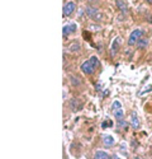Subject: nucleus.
Wrapping results in <instances>:
<instances>
[{
    "mask_svg": "<svg viewBox=\"0 0 152 159\" xmlns=\"http://www.w3.org/2000/svg\"><path fill=\"white\" fill-rule=\"evenodd\" d=\"M87 2H89V3H96L98 0H87Z\"/></svg>",
    "mask_w": 152,
    "mask_h": 159,
    "instance_id": "18",
    "label": "nucleus"
},
{
    "mask_svg": "<svg viewBox=\"0 0 152 159\" xmlns=\"http://www.w3.org/2000/svg\"><path fill=\"white\" fill-rule=\"evenodd\" d=\"M151 90H152V85H151V87H146L143 90L139 92V96H143V94L146 93V92H151Z\"/></svg>",
    "mask_w": 152,
    "mask_h": 159,
    "instance_id": "16",
    "label": "nucleus"
},
{
    "mask_svg": "<svg viewBox=\"0 0 152 159\" xmlns=\"http://www.w3.org/2000/svg\"><path fill=\"white\" fill-rule=\"evenodd\" d=\"M76 9V5L74 2H69L65 7H63V16H71L72 13L75 11Z\"/></svg>",
    "mask_w": 152,
    "mask_h": 159,
    "instance_id": "6",
    "label": "nucleus"
},
{
    "mask_svg": "<svg viewBox=\"0 0 152 159\" xmlns=\"http://www.w3.org/2000/svg\"><path fill=\"white\" fill-rule=\"evenodd\" d=\"M79 48H80V45H74V46L71 47L72 51H74V50H79Z\"/></svg>",
    "mask_w": 152,
    "mask_h": 159,
    "instance_id": "17",
    "label": "nucleus"
},
{
    "mask_svg": "<svg viewBox=\"0 0 152 159\" xmlns=\"http://www.w3.org/2000/svg\"><path fill=\"white\" fill-rule=\"evenodd\" d=\"M137 47L139 50H145L148 47V39L147 38H139L138 42H137Z\"/></svg>",
    "mask_w": 152,
    "mask_h": 159,
    "instance_id": "9",
    "label": "nucleus"
},
{
    "mask_svg": "<svg viewBox=\"0 0 152 159\" xmlns=\"http://www.w3.org/2000/svg\"><path fill=\"white\" fill-rule=\"evenodd\" d=\"M101 127H103V129H105V127H113V122L112 121H104L103 124H101Z\"/></svg>",
    "mask_w": 152,
    "mask_h": 159,
    "instance_id": "15",
    "label": "nucleus"
},
{
    "mask_svg": "<svg viewBox=\"0 0 152 159\" xmlns=\"http://www.w3.org/2000/svg\"><path fill=\"white\" fill-rule=\"evenodd\" d=\"M94 66L90 64V61H84L82 64H81V71L84 73V74H89V75H90V74H93L94 73Z\"/></svg>",
    "mask_w": 152,
    "mask_h": 159,
    "instance_id": "4",
    "label": "nucleus"
},
{
    "mask_svg": "<svg viewBox=\"0 0 152 159\" xmlns=\"http://www.w3.org/2000/svg\"><path fill=\"white\" fill-rule=\"evenodd\" d=\"M120 43H122V38L120 37H116L113 39V43H112V47H110V54H112L113 57L116 56V54L118 52V50L120 47Z\"/></svg>",
    "mask_w": 152,
    "mask_h": 159,
    "instance_id": "2",
    "label": "nucleus"
},
{
    "mask_svg": "<svg viewBox=\"0 0 152 159\" xmlns=\"http://www.w3.org/2000/svg\"><path fill=\"white\" fill-rule=\"evenodd\" d=\"M119 108H122V103L119 101H114L113 104H112V110L116 111V110H119Z\"/></svg>",
    "mask_w": 152,
    "mask_h": 159,
    "instance_id": "14",
    "label": "nucleus"
},
{
    "mask_svg": "<svg viewBox=\"0 0 152 159\" xmlns=\"http://www.w3.org/2000/svg\"><path fill=\"white\" fill-rule=\"evenodd\" d=\"M147 2H148L150 4H152V0H147Z\"/></svg>",
    "mask_w": 152,
    "mask_h": 159,
    "instance_id": "19",
    "label": "nucleus"
},
{
    "mask_svg": "<svg viewBox=\"0 0 152 159\" xmlns=\"http://www.w3.org/2000/svg\"><path fill=\"white\" fill-rule=\"evenodd\" d=\"M95 158L96 159H107V158H109V154L107 152H103V150H96Z\"/></svg>",
    "mask_w": 152,
    "mask_h": 159,
    "instance_id": "10",
    "label": "nucleus"
},
{
    "mask_svg": "<svg viewBox=\"0 0 152 159\" xmlns=\"http://www.w3.org/2000/svg\"><path fill=\"white\" fill-rule=\"evenodd\" d=\"M103 143L105 147H113L114 145V138L112 135H104L103 136Z\"/></svg>",
    "mask_w": 152,
    "mask_h": 159,
    "instance_id": "8",
    "label": "nucleus"
},
{
    "mask_svg": "<svg viewBox=\"0 0 152 159\" xmlns=\"http://www.w3.org/2000/svg\"><path fill=\"white\" fill-rule=\"evenodd\" d=\"M131 125H132V127L136 129V130L139 129V120H138V117H137L136 112H133L132 116H131Z\"/></svg>",
    "mask_w": 152,
    "mask_h": 159,
    "instance_id": "7",
    "label": "nucleus"
},
{
    "mask_svg": "<svg viewBox=\"0 0 152 159\" xmlns=\"http://www.w3.org/2000/svg\"><path fill=\"white\" fill-rule=\"evenodd\" d=\"M117 7L120 9L122 13H127V10H128V7H127V4L124 2H120V0H119V2H117Z\"/></svg>",
    "mask_w": 152,
    "mask_h": 159,
    "instance_id": "12",
    "label": "nucleus"
},
{
    "mask_svg": "<svg viewBox=\"0 0 152 159\" xmlns=\"http://www.w3.org/2000/svg\"><path fill=\"white\" fill-rule=\"evenodd\" d=\"M76 30H78V25H76V23H70V24L65 25V27H63V30H62V32H63V37L69 36L70 33H74Z\"/></svg>",
    "mask_w": 152,
    "mask_h": 159,
    "instance_id": "5",
    "label": "nucleus"
},
{
    "mask_svg": "<svg viewBox=\"0 0 152 159\" xmlns=\"http://www.w3.org/2000/svg\"><path fill=\"white\" fill-rule=\"evenodd\" d=\"M141 36H142V31H141V30H134V31L131 33V36H129L128 45H129V46L136 45V43L138 42V39L141 38Z\"/></svg>",
    "mask_w": 152,
    "mask_h": 159,
    "instance_id": "1",
    "label": "nucleus"
},
{
    "mask_svg": "<svg viewBox=\"0 0 152 159\" xmlns=\"http://www.w3.org/2000/svg\"><path fill=\"white\" fill-rule=\"evenodd\" d=\"M114 117L117 118V121L123 120V117H124V112H123V110L119 108V110H116V111H114Z\"/></svg>",
    "mask_w": 152,
    "mask_h": 159,
    "instance_id": "11",
    "label": "nucleus"
},
{
    "mask_svg": "<svg viewBox=\"0 0 152 159\" xmlns=\"http://www.w3.org/2000/svg\"><path fill=\"white\" fill-rule=\"evenodd\" d=\"M89 61H90V64L94 66V69L99 68V59L96 56H91L90 59H89Z\"/></svg>",
    "mask_w": 152,
    "mask_h": 159,
    "instance_id": "13",
    "label": "nucleus"
},
{
    "mask_svg": "<svg viewBox=\"0 0 152 159\" xmlns=\"http://www.w3.org/2000/svg\"><path fill=\"white\" fill-rule=\"evenodd\" d=\"M86 14L90 17L91 19H94V20H99L100 18H101V14L99 13V10H96L95 8H90V7H87L86 8Z\"/></svg>",
    "mask_w": 152,
    "mask_h": 159,
    "instance_id": "3",
    "label": "nucleus"
}]
</instances>
